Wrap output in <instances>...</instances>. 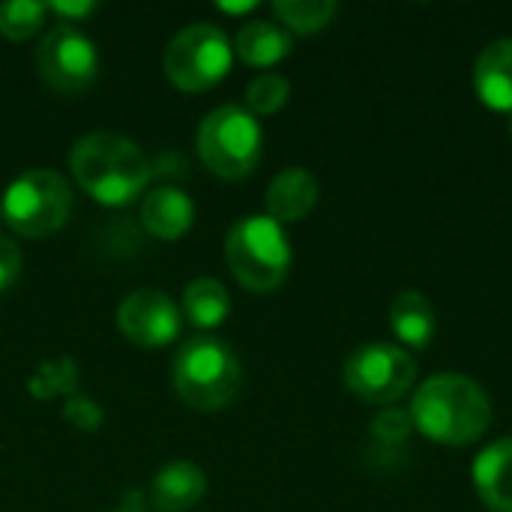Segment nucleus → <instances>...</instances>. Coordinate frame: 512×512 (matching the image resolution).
I'll use <instances>...</instances> for the list:
<instances>
[{
  "label": "nucleus",
  "instance_id": "f257e3e1",
  "mask_svg": "<svg viewBox=\"0 0 512 512\" xmlns=\"http://www.w3.org/2000/svg\"><path fill=\"white\" fill-rule=\"evenodd\" d=\"M408 414L414 420V429L426 438L462 447L486 435L492 423V402L474 378L441 372L420 384Z\"/></svg>",
  "mask_w": 512,
  "mask_h": 512
},
{
  "label": "nucleus",
  "instance_id": "f03ea898",
  "mask_svg": "<svg viewBox=\"0 0 512 512\" xmlns=\"http://www.w3.org/2000/svg\"><path fill=\"white\" fill-rule=\"evenodd\" d=\"M75 183L105 207L135 201L150 183V162L144 150L120 132H90L69 150Z\"/></svg>",
  "mask_w": 512,
  "mask_h": 512
},
{
  "label": "nucleus",
  "instance_id": "7ed1b4c3",
  "mask_svg": "<svg viewBox=\"0 0 512 512\" xmlns=\"http://www.w3.org/2000/svg\"><path fill=\"white\" fill-rule=\"evenodd\" d=\"M177 396L195 411H222L228 408L243 387L240 357L228 342L210 333L186 339L171 366Z\"/></svg>",
  "mask_w": 512,
  "mask_h": 512
},
{
  "label": "nucleus",
  "instance_id": "20e7f679",
  "mask_svg": "<svg viewBox=\"0 0 512 512\" xmlns=\"http://www.w3.org/2000/svg\"><path fill=\"white\" fill-rule=\"evenodd\" d=\"M291 243L279 222L267 213L243 216L225 237V261L231 276L252 294H273L291 273Z\"/></svg>",
  "mask_w": 512,
  "mask_h": 512
},
{
  "label": "nucleus",
  "instance_id": "39448f33",
  "mask_svg": "<svg viewBox=\"0 0 512 512\" xmlns=\"http://www.w3.org/2000/svg\"><path fill=\"white\" fill-rule=\"evenodd\" d=\"M264 153L261 123L246 105H219L198 126V156L222 180L249 177Z\"/></svg>",
  "mask_w": 512,
  "mask_h": 512
},
{
  "label": "nucleus",
  "instance_id": "423d86ee",
  "mask_svg": "<svg viewBox=\"0 0 512 512\" xmlns=\"http://www.w3.org/2000/svg\"><path fill=\"white\" fill-rule=\"evenodd\" d=\"M3 222L21 237H48L66 225L72 213V189L63 174L33 168L18 174L0 201Z\"/></svg>",
  "mask_w": 512,
  "mask_h": 512
},
{
  "label": "nucleus",
  "instance_id": "0eeeda50",
  "mask_svg": "<svg viewBox=\"0 0 512 512\" xmlns=\"http://www.w3.org/2000/svg\"><path fill=\"white\" fill-rule=\"evenodd\" d=\"M234 63V45L225 30L210 21L183 27L162 54L165 78L183 93H204L225 81Z\"/></svg>",
  "mask_w": 512,
  "mask_h": 512
},
{
  "label": "nucleus",
  "instance_id": "6e6552de",
  "mask_svg": "<svg viewBox=\"0 0 512 512\" xmlns=\"http://www.w3.org/2000/svg\"><path fill=\"white\" fill-rule=\"evenodd\" d=\"M342 375L357 399L369 405H393L414 387L417 363L396 342H369L345 360Z\"/></svg>",
  "mask_w": 512,
  "mask_h": 512
},
{
  "label": "nucleus",
  "instance_id": "1a4fd4ad",
  "mask_svg": "<svg viewBox=\"0 0 512 512\" xmlns=\"http://www.w3.org/2000/svg\"><path fill=\"white\" fill-rule=\"evenodd\" d=\"M36 66L42 81L63 96H75L87 90L99 75V48L78 24H54L39 48Z\"/></svg>",
  "mask_w": 512,
  "mask_h": 512
},
{
  "label": "nucleus",
  "instance_id": "9d476101",
  "mask_svg": "<svg viewBox=\"0 0 512 512\" xmlns=\"http://www.w3.org/2000/svg\"><path fill=\"white\" fill-rule=\"evenodd\" d=\"M117 330L138 348H162L183 330L177 303L159 288H135L117 306Z\"/></svg>",
  "mask_w": 512,
  "mask_h": 512
},
{
  "label": "nucleus",
  "instance_id": "9b49d317",
  "mask_svg": "<svg viewBox=\"0 0 512 512\" xmlns=\"http://www.w3.org/2000/svg\"><path fill=\"white\" fill-rule=\"evenodd\" d=\"M264 204H267V216L273 222H279L282 228L291 225V222H303L318 204V180H315V174L300 168V165L279 171L267 186Z\"/></svg>",
  "mask_w": 512,
  "mask_h": 512
},
{
  "label": "nucleus",
  "instance_id": "f8f14e48",
  "mask_svg": "<svg viewBox=\"0 0 512 512\" xmlns=\"http://www.w3.org/2000/svg\"><path fill=\"white\" fill-rule=\"evenodd\" d=\"M141 222L156 240H180L195 222V201L177 186H156L141 201Z\"/></svg>",
  "mask_w": 512,
  "mask_h": 512
},
{
  "label": "nucleus",
  "instance_id": "ddd939ff",
  "mask_svg": "<svg viewBox=\"0 0 512 512\" xmlns=\"http://www.w3.org/2000/svg\"><path fill=\"white\" fill-rule=\"evenodd\" d=\"M474 87L483 105L512 114V36L489 42L474 63Z\"/></svg>",
  "mask_w": 512,
  "mask_h": 512
},
{
  "label": "nucleus",
  "instance_id": "4468645a",
  "mask_svg": "<svg viewBox=\"0 0 512 512\" xmlns=\"http://www.w3.org/2000/svg\"><path fill=\"white\" fill-rule=\"evenodd\" d=\"M207 492V477L195 462H171L150 483V504L159 512L192 510Z\"/></svg>",
  "mask_w": 512,
  "mask_h": 512
},
{
  "label": "nucleus",
  "instance_id": "2eb2a0df",
  "mask_svg": "<svg viewBox=\"0 0 512 512\" xmlns=\"http://www.w3.org/2000/svg\"><path fill=\"white\" fill-rule=\"evenodd\" d=\"M474 486L492 512H512V438L489 444L474 462Z\"/></svg>",
  "mask_w": 512,
  "mask_h": 512
},
{
  "label": "nucleus",
  "instance_id": "dca6fc26",
  "mask_svg": "<svg viewBox=\"0 0 512 512\" xmlns=\"http://www.w3.org/2000/svg\"><path fill=\"white\" fill-rule=\"evenodd\" d=\"M390 330L408 348H429L438 333V315L426 294L408 288L390 303Z\"/></svg>",
  "mask_w": 512,
  "mask_h": 512
},
{
  "label": "nucleus",
  "instance_id": "f3484780",
  "mask_svg": "<svg viewBox=\"0 0 512 512\" xmlns=\"http://www.w3.org/2000/svg\"><path fill=\"white\" fill-rule=\"evenodd\" d=\"M294 48V36L276 24V21H264V18H255V21H246L240 27V33L234 36V54L249 63V66H276L279 60H285Z\"/></svg>",
  "mask_w": 512,
  "mask_h": 512
},
{
  "label": "nucleus",
  "instance_id": "a211bd4d",
  "mask_svg": "<svg viewBox=\"0 0 512 512\" xmlns=\"http://www.w3.org/2000/svg\"><path fill=\"white\" fill-rule=\"evenodd\" d=\"M180 312H183V318H186L192 327H198L201 333L216 330V327H222V324L228 321L231 294H228V288H225L219 279H210V276L192 279V282L183 288Z\"/></svg>",
  "mask_w": 512,
  "mask_h": 512
},
{
  "label": "nucleus",
  "instance_id": "6ab92c4d",
  "mask_svg": "<svg viewBox=\"0 0 512 512\" xmlns=\"http://www.w3.org/2000/svg\"><path fill=\"white\" fill-rule=\"evenodd\" d=\"M273 12L288 33H318L339 12L336 0H276Z\"/></svg>",
  "mask_w": 512,
  "mask_h": 512
},
{
  "label": "nucleus",
  "instance_id": "aec40b11",
  "mask_svg": "<svg viewBox=\"0 0 512 512\" xmlns=\"http://www.w3.org/2000/svg\"><path fill=\"white\" fill-rule=\"evenodd\" d=\"M291 99V81L279 72H261L246 87V111L255 117L276 114Z\"/></svg>",
  "mask_w": 512,
  "mask_h": 512
},
{
  "label": "nucleus",
  "instance_id": "412c9836",
  "mask_svg": "<svg viewBox=\"0 0 512 512\" xmlns=\"http://www.w3.org/2000/svg\"><path fill=\"white\" fill-rule=\"evenodd\" d=\"M48 15V3L33 0H9L0 3V33L12 42L30 39Z\"/></svg>",
  "mask_w": 512,
  "mask_h": 512
},
{
  "label": "nucleus",
  "instance_id": "4be33fe9",
  "mask_svg": "<svg viewBox=\"0 0 512 512\" xmlns=\"http://www.w3.org/2000/svg\"><path fill=\"white\" fill-rule=\"evenodd\" d=\"M369 432L375 441L387 444V447H396V444H405L414 432V420L408 411L402 408H381L372 423H369Z\"/></svg>",
  "mask_w": 512,
  "mask_h": 512
},
{
  "label": "nucleus",
  "instance_id": "5701e85b",
  "mask_svg": "<svg viewBox=\"0 0 512 512\" xmlns=\"http://www.w3.org/2000/svg\"><path fill=\"white\" fill-rule=\"evenodd\" d=\"M21 267H24V258H21L18 243L9 240V237H0V294L9 291L18 282Z\"/></svg>",
  "mask_w": 512,
  "mask_h": 512
},
{
  "label": "nucleus",
  "instance_id": "b1692460",
  "mask_svg": "<svg viewBox=\"0 0 512 512\" xmlns=\"http://www.w3.org/2000/svg\"><path fill=\"white\" fill-rule=\"evenodd\" d=\"M99 6L96 3H48V12L63 15V24H78L81 18L93 15Z\"/></svg>",
  "mask_w": 512,
  "mask_h": 512
},
{
  "label": "nucleus",
  "instance_id": "393cba45",
  "mask_svg": "<svg viewBox=\"0 0 512 512\" xmlns=\"http://www.w3.org/2000/svg\"><path fill=\"white\" fill-rule=\"evenodd\" d=\"M111 512H147V510L138 504V495H129V498H126V501H123L117 510H111Z\"/></svg>",
  "mask_w": 512,
  "mask_h": 512
},
{
  "label": "nucleus",
  "instance_id": "a878e982",
  "mask_svg": "<svg viewBox=\"0 0 512 512\" xmlns=\"http://www.w3.org/2000/svg\"><path fill=\"white\" fill-rule=\"evenodd\" d=\"M258 3H219V9H225V12H249V9H255Z\"/></svg>",
  "mask_w": 512,
  "mask_h": 512
},
{
  "label": "nucleus",
  "instance_id": "bb28decb",
  "mask_svg": "<svg viewBox=\"0 0 512 512\" xmlns=\"http://www.w3.org/2000/svg\"><path fill=\"white\" fill-rule=\"evenodd\" d=\"M507 129H510V135H512V114H510V120H507Z\"/></svg>",
  "mask_w": 512,
  "mask_h": 512
},
{
  "label": "nucleus",
  "instance_id": "cd10ccee",
  "mask_svg": "<svg viewBox=\"0 0 512 512\" xmlns=\"http://www.w3.org/2000/svg\"><path fill=\"white\" fill-rule=\"evenodd\" d=\"M0 219H3V213H0Z\"/></svg>",
  "mask_w": 512,
  "mask_h": 512
}]
</instances>
